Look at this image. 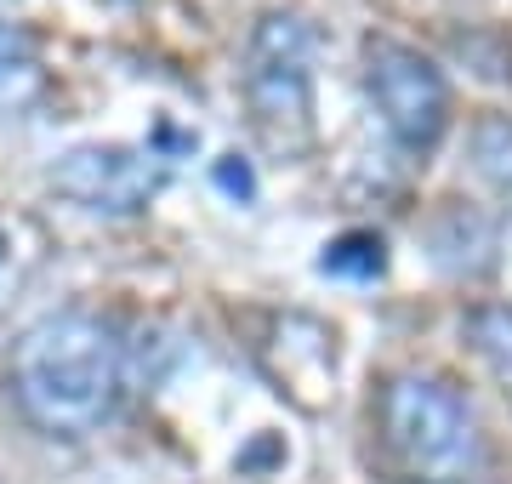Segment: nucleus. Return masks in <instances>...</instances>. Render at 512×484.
<instances>
[{"label": "nucleus", "instance_id": "f257e3e1", "mask_svg": "<svg viewBox=\"0 0 512 484\" xmlns=\"http://www.w3.org/2000/svg\"><path fill=\"white\" fill-rule=\"evenodd\" d=\"M18 410L52 439H86L120 410L126 342L97 314H46L12 348Z\"/></svg>", "mask_w": 512, "mask_h": 484}, {"label": "nucleus", "instance_id": "f03ea898", "mask_svg": "<svg viewBox=\"0 0 512 484\" xmlns=\"http://www.w3.org/2000/svg\"><path fill=\"white\" fill-rule=\"evenodd\" d=\"M382 445L416 484H473L484 473V433L450 382L393 376L382 393Z\"/></svg>", "mask_w": 512, "mask_h": 484}, {"label": "nucleus", "instance_id": "7ed1b4c3", "mask_svg": "<svg viewBox=\"0 0 512 484\" xmlns=\"http://www.w3.org/2000/svg\"><path fill=\"white\" fill-rule=\"evenodd\" d=\"M245 103L262 143L302 154L313 143V29L291 12H268L245 52Z\"/></svg>", "mask_w": 512, "mask_h": 484}, {"label": "nucleus", "instance_id": "20e7f679", "mask_svg": "<svg viewBox=\"0 0 512 484\" xmlns=\"http://www.w3.org/2000/svg\"><path fill=\"white\" fill-rule=\"evenodd\" d=\"M365 86L382 109V126L399 137L404 149H433L450 126V86L421 52L399 40H370L365 52Z\"/></svg>", "mask_w": 512, "mask_h": 484}, {"label": "nucleus", "instance_id": "39448f33", "mask_svg": "<svg viewBox=\"0 0 512 484\" xmlns=\"http://www.w3.org/2000/svg\"><path fill=\"white\" fill-rule=\"evenodd\" d=\"M171 177V154L160 149H74L63 154L52 166V188L57 194H69L74 205H86V211H109V217H131V211H143L154 194L165 188Z\"/></svg>", "mask_w": 512, "mask_h": 484}, {"label": "nucleus", "instance_id": "423d86ee", "mask_svg": "<svg viewBox=\"0 0 512 484\" xmlns=\"http://www.w3.org/2000/svg\"><path fill=\"white\" fill-rule=\"evenodd\" d=\"M40 97V57H35V40L0 23V114L6 109H23Z\"/></svg>", "mask_w": 512, "mask_h": 484}, {"label": "nucleus", "instance_id": "0eeeda50", "mask_svg": "<svg viewBox=\"0 0 512 484\" xmlns=\"http://www.w3.org/2000/svg\"><path fill=\"white\" fill-rule=\"evenodd\" d=\"M473 171L484 177L495 200L512 211V120L507 114H484L473 126Z\"/></svg>", "mask_w": 512, "mask_h": 484}, {"label": "nucleus", "instance_id": "6e6552de", "mask_svg": "<svg viewBox=\"0 0 512 484\" xmlns=\"http://www.w3.org/2000/svg\"><path fill=\"white\" fill-rule=\"evenodd\" d=\"M467 342L495 371V382L512 393V308H473L467 314Z\"/></svg>", "mask_w": 512, "mask_h": 484}, {"label": "nucleus", "instance_id": "1a4fd4ad", "mask_svg": "<svg viewBox=\"0 0 512 484\" xmlns=\"http://www.w3.org/2000/svg\"><path fill=\"white\" fill-rule=\"evenodd\" d=\"M319 268L336 274V280H382L387 274V245L376 240V234H342L336 245H325Z\"/></svg>", "mask_w": 512, "mask_h": 484}, {"label": "nucleus", "instance_id": "9d476101", "mask_svg": "<svg viewBox=\"0 0 512 484\" xmlns=\"http://www.w3.org/2000/svg\"><path fill=\"white\" fill-rule=\"evenodd\" d=\"M217 177H222V188H234V194H251V171H245V166H239V171H234V166H222Z\"/></svg>", "mask_w": 512, "mask_h": 484}, {"label": "nucleus", "instance_id": "9b49d317", "mask_svg": "<svg viewBox=\"0 0 512 484\" xmlns=\"http://www.w3.org/2000/svg\"><path fill=\"white\" fill-rule=\"evenodd\" d=\"M0 257H6V240H0Z\"/></svg>", "mask_w": 512, "mask_h": 484}]
</instances>
